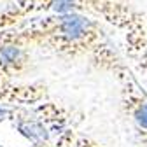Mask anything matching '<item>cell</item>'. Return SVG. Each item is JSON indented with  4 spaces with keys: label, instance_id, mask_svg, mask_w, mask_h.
<instances>
[{
    "label": "cell",
    "instance_id": "7a4b0ae2",
    "mask_svg": "<svg viewBox=\"0 0 147 147\" xmlns=\"http://www.w3.org/2000/svg\"><path fill=\"white\" fill-rule=\"evenodd\" d=\"M77 12H86L109 23L123 40H147V18L126 0H72Z\"/></svg>",
    "mask_w": 147,
    "mask_h": 147
},
{
    "label": "cell",
    "instance_id": "52a82bcc",
    "mask_svg": "<svg viewBox=\"0 0 147 147\" xmlns=\"http://www.w3.org/2000/svg\"><path fill=\"white\" fill-rule=\"evenodd\" d=\"M26 14L21 11V9H18L16 5H11L7 9H2L0 11V32H4V30H9L16 25H20L26 20Z\"/></svg>",
    "mask_w": 147,
    "mask_h": 147
},
{
    "label": "cell",
    "instance_id": "3957f363",
    "mask_svg": "<svg viewBox=\"0 0 147 147\" xmlns=\"http://www.w3.org/2000/svg\"><path fill=\"white\" fill-rule=\"evenodd\" d=\"M114 77L119 84L123 112L135 124L137 133H147V93L130 65H123Z\"/></svg>",
    "mask_w": 147,
    "mask_h": 147
},
{
    "label": "cell",
    "instance_id": "ba28073f",
    "mask_svg": "<svg viewBox=\"0 0 147 147\" xmlns=\"http://www.w3.org/2000/svg\"><path fill=\"white\" fill-rule=\"evenodd\" d=\"M138 135V140L142 144V147H147V133H137Z\"/></svg>",
    "mask_w": 147,
    "mask_h": 147
},
{
    "label": "cell",
    "instance_id": "9c48e42d",
    "mask_svg": "<svg viewBox=\"0 0 147 147\" xmlns=\"http://www.w3.org/2000/svg\"><path fill=\"white\" fill-rule=\"evenodd\" d=\"M0 147H4V145H2V144H0ZM30 147H40V145H33V144H32Z\"/></svg>",
    "mask_w": 147,
    "mask_h": 147
},
{
    "label": "cell",
    "instance_id": "5b68a950",
    "mask_svg": "<svg viewBox=\"0 0 147 147\" xmlns=\"http://www.w3.org/2000/svg\"><path fill=\"white\" fill-rule=\"evenodd\" d=\"M30 67V49L11 40H0V79L16 81Z\"/></svg>",
    "mask_w": 147,
    "mask_h": 147
},
{
    "label": "cell",
    "instance_id": "6da1fadb",
    "mask_svg": "<svg viewBox=\"0 0 147 147\" xmlns=\"http://www.w3.org/2000/svg\"><path fill=\"white\" fill-rule=\"evenodd\" d=\"M0 40L39 47L61 58L88 60L91 67L114 74L126 65L96 18L86 12H47L28 16L20 25L0 32Z\"/></svg>",
    "mask_w": 147,
    "mask_h": 147
},
{
    "label": "cell",
    "instance_id": "8992f818",
    "mask_svg": "<svg viewBox=\"0 0 147 147\" xmlns=\"http://www.w3.org/2000/svg\"><path fill=\"white\" fill-rule=\"evenodd\" d=\"M53 147H103V145H100L96 140L86 135H81L77 128H67L56 137Z\"/></svg>",
    "mask_w": 147,
    "mask_h": 147
},
{
    "label": "cell",
    "instance_id": "277c9868",
    "mask_svg": "<svg viewBox=\"0 0 147 147\" xmlns=\"http://www.w3.org/2000/svg\"><path fill=\"white\" fill-rule=\"evenodd\" d=\"M47 98V86L44 82L23 84L16 81H0V103L37 105Z\"/></svg>",
    "mask_w": 147,
    "mask_h": 147
}]
</instances>
